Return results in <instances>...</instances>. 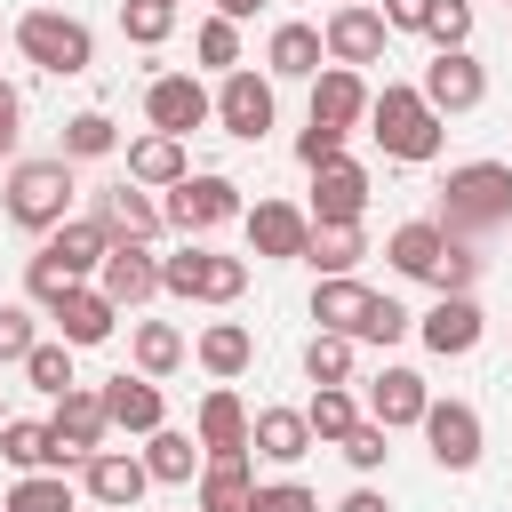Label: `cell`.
Returning <instances> with one entry per match:
<instances>
[{
  "instance_id": "obj_1",
  "label": "cell",
  "mask_w": 512,
  "mask_h": 512,
  "mask_svg": "<svg viewBox=\"0 0 512 512\" xmlns=\"http://www.w3.org/2000/svg\"><path fill=\"white\" fill-rule=\"evenodd\" d=\"M440 232H456V240H488V232H504L512 224V168L504 160H464V168H448V184H440V216H432Z\"/></svg>"
},
{
  "instance_id": "obj_2",
  "label": "cell",
  "mask_w": 512,
  "mask_h": 512,
  "mask_svg": "<svg viewBox=\"0 0 512 512\" xmlns=\"http://www.w3.org/2000/svg\"><path fill=\"white\" fill-rule=\"evenodd\" d=\"M368 136L384 144V160H408V168H424V160H440V136H448V120L408 88V80H384L376 96H368Z\"/></svg>"
},
{
  "instance_id": "obj_3",
  "label": "cell",
  "mask_w": 512,
  "mask_h": 512,
  "mask_svg": "<svg viewBox=\"0 0 512 512\" xmlns=\"http://www.w3.org/2000/svg\"><path fill=\"white\" fill-rule=\"evenodd\" d=\"M72 192H80V184H72V160H64V152L16 160L8 184H0V216H8L16 232H40V240H48V232L72 216Z\"/></svg>"
},
{
  "instance_id": "obj_4",
  "label": "cell",
  "mask_w": 512,
  "mask_h": 512,
  "mask_svg": "<svg viewBox=\"0 0 512 512\" xmlns=\"http://www.w3.org/2000/svg\"><path fill=\"white\" fill-rule=\"evenodd\" d=\"M8 40H16V56L40 64L48 80H80V72L96 64V32H88L80 16H64V8H24V16L8 24Z\"/></svg>"
},
{
  "instance_id": "obj_5",
  "label": "cell",
  "mask_w": 512,
  "mask_h": 512,
  "mask_svg": "<svg viewBox=\"0 0 512 512\" xmlns=\"http://www.w3.org/2000/svg\"><path fill=\"white\" fill-rule=\"evenodd\" d=\"M160 296H192V304H240V296H248V256H216V248L184 240L176 256H160Z\"/></svg>"
},
{
  "instance_id": "obj_6",
  "label": "cell",
  "mask_w": 512,
  "mask_h": 512,
  "mask_svg": "<svg viewBox=\"0 0 512 512\" xmlns=\"http://www.w3.org/2000/svg\"><path fill=\"white\" fill-rule=\"evenodd\" d=\"M240 184L232 176H216V168H200V176H176L168 184V200H160V216H168V232H184V240H200V232H216V224H240Z\"/></svg>"
},
{
  "instance_id": "obj_7",
  "label": "cell",
  "mask_w": 512,
  "mask_h": 512,
  "mask_svg": "<svg viewBox=\"0 0 512 512\" xmlns=\"http://www.w3.org/2000/svg\"><path fill=\"white\" fill-rule=\"evenodd\" d=\"M424 448H432V464L440 472H472L480 464V448H488V432H480V408L472 400H424Z\"/></svg>"
},
{
  "instance_id": "obj_8",
  "label": "cell",
  "mask_w": 512,
  "mask_h": 512,
  "mask_svg": "<svg viewBox=\"0 0 512 512\" xmlns=\"http://www.w3.org/2000/svg\"><path fill=\"white\" fill-rule=\"evenodd\" d=\"M416 96L440 112V120H456V112H472L480 96H488V64L472 56V48H440L432 64H424V80H416Z\"/></svg>"
},
{
  "instance_id": "obj_9",
  "label": "cell",
  "mask_w": 512,
  "mask_h": 512,
  "mask_svg": "<svg viewBox=\"0 0 512 512\" xmlns=\"http://www.w3.org/2000/svg\"><path fill=\"white\" fill-rule=\"evenodd\" d=\"M272 112H280V96H272V72H248V64H232V72H224V88H216V128H224V136H240V144H256V136L272 128Z\"/></svg>"
},
{
  "instance_id": "obj_10",
  "label": "cell",
  "mask_w": 512,
  "mask_h": 512,
  "mask_svg": "<svg viewBox=\"0 0 512 512\" xmlns=\"http://www.w3.org/2000/svg\"><path fill=\"white\" fill-rule=\"evenodd\" d=\"M144 120H152L160 136H192V128L216 120V96H208L192 72H152V88H144Z\"/></svg>"
},
{
  "instance_id": "obj_11",
  "label": "cell",
  "mask_w": 512,
  "mask_h": 512,
  "mask_svg": "<svg viewBox=\"0 0 512 512\" xmlns=\"http://www.w3.org/2000/svg\"><path fill=\"white\" fill-rule=\"evenodd\" d=\"M416 336H424V352H440V360H464V352H480V336H488V312H480V296L472 288H448L424 320H416Z\"/></svg>"
},
{
  "instance_id": "obj_12",
  "label": "cell",
  "mask_w": 512,
  "mask_h": 512,
  "mask_svg": "<svg viewBox=\"0 0 512 512\" xmlns=\"http://www.w3.org/2000/svg\"><path fill=\"white\" fill-rule=\"evenodd\" d=\"M80 488H88V504L136 512V504H144V488H152V472H144V456H136V448H88V456H80Z\"/></svg>"
},
{
  "instance_id": "obj_13",
  "label": "cell",
  "mask_w": 512,
  "mask_h": 512,
  "mask_svg": "<svg viewBox=\"0 0 512 512\" xmlns=\"http://www.w3.org/2000/svg\"><path fill=\"white\" fill-rule=\"evenodd\" d=\"M384 16H376V0H344V8H328V24H320V48H328V64H376L384 56Z\"/></svg>"
},
{
  "instance_id": "obj_14",
  "label": "cell",
  "mask_w": 512,
  "mask_h": 512,
  "mask_svg": "<svg viewBox=\"0 0 512 512\" xmlns=\"http://www.w3.org/2000/svg\"><path fill=\"white\" fill-rule=\"evenodd\" d=\"M96 288H104L120 312L152 304V296H160V256H152V240H112L104 264H96Z\"/></svg>"
},
{
  "instance_id": "obj_15",
  "label": "cell",
  "mask_w": 512,
  "mask_h": 512,
  "mask_svg": "<svg viewBox=\"0 0 512 512\" xmlns=\"http://www.w3.org/2000/svg\"><path fill=\"white\" fill-rule=\"evenodd\" d=\"M240 224H248V248L264 264H296L304 240H312V216L296 200H256V208H240Z\"/></svg>"
},
{
  "instance_id": "obj_16",
  "label": "cell",
  "mask_w": 512,
  "mask_h": 512,
  "mask_svg": "<svg viewBox=\"0 0 512 512\" xmlns=\"http://www.w3.org/2000/svg\"><path fill=\"white\" fill-rule=\"evenodd\" d=\"M48 320H56V336H64L72 352H88V344H104V336L120 328V304H112L96 280H72V288L48 304Z\"/></svg>"
},
{
  "instance_id": "obj_17",
  "label": "cell",
  "mask_w": 512,
  "mask_h": 512,
  "mask_svg": "<svg viewBox=\"0 0 512 512\" xmlns=\"http://www.w3.org/2000/svg\"><path fill=\"white\" fill-rule=\"evenodd\" d=\"M424 400H432V384L416 376V368H376L368 376V400H360V416H376L384 432H408V424H424Z\"/></svg>"
},
{
  "instance_id": "obj_18",
  "label": "cell",
  "mask_w": 512,
  "mask_h": 512,
  "mask_svg": "<svg viewBox=\"0 0 512 512\" xmlns=\"http://www.w3.org/2000/svg\"><path fill=\"white\" fill-rule=\"evenodd\" d=\"M312 224H360L368 216V168L360 160H328V168H312V208H304Z\"/></svg>"
},
{
  "instance_id": "obj_19",
  "label": "cell",
  "mask_w": 512,
  "mask_h": 512,
  "mask_svg": "<svg viewBox=\"0 0 512 512\" xmlns=\"http://www.w3.org/2000/svg\"><path fill=\"white\" fill-rule=\"evenodd\" d=\"M48 424H56V448H64L72 464H80L88 448H104V440H112V416H104V392H96V384L56 392V416H48Z\"/></svg>"
},
{
  "instance_id": "obj_20",
  "label": "cell",
  "mask_w": 512,
  "mask_h": 512,
  "mask_svg": "<svg viewBox=\"0 0 512 512\" xmlns=\"http://www.w3.org/2000/svg\"><path fill=\"white\" fill-rule=\"evenodd\" d=\"M192 440H200V456H248V408H240L232 384H208V392H200Z\"/></svg>"
},
{
  "instance_id": "obj_21",
  "label": "cell",
  "mask_w": 512,
  "mask_h": 512,
  "mask_svg": "<svg viewBox=\"0 0 512 512\" xmlns=\"http://www.w3.org/2000/svg\"><path fill=\"white\" fill-rule=\"evenodd\" d=\"M104 392V416H112V432H160L168 424V400H160V376H112V384H96Z\"/></svg>"
},
{
  "instance_id": "obj_22",
  "label": "cell",
  "mask_w": 512,
  "mask_h": 512,
  "mask_svg": "<svg viewBox=\"0 0 512 512\" xmlns=\"http://www.w3.org/2000/svg\"><path fill=\"white\" fill-rule=\"evenodd\" d=\"M320 440H312V424H304V408H256L248 416V456H264V464H304Z\"/></svg>"
},
{
  "instance_id": "obj_23",
  "label": "cell",
  "mask_w": 512,
  "mask_h": 512,
  "mask_svg": "<svg viewBox=\"0 0 512 512\" xmlns=\"http://www.w3.org/2000/svg\"><path fill=\"white\" fill-rule=\"evenodd\" d=\"M368 80L352 72V64H320L312 72V120H328V128H360L368 120Z\"/></svg>"
},
{
  "instance_id": "obj_24",
  "label": "cell",
  "mask_w": 512,
  "mask_h": 512,
  "mask_svg": "<svg viewBox=\"0 0 512 512\" xmlns=\"http://www.w3.org/2000/svg\"><path fill=\"white\" fill-rule=\"evenodd\" d=\"M0 464L8 472H64L72 456L56 448V424L48 416H8L0 424Z\"/></svg>"
},
{
  "instance_id": "obj_25",
  "label": "cell",
  "mask_w": 512,
  "mask_h": 512,
  "mask_svg": "<svg viewBox=\"0 0 512 512\" xmlns=\"http://www.w3.org/2000/svg\"><path fill=\"white\" fill-rule=\"evenodd\" d=\"M256 504V464L248 456H208L192 480V512H248Z\"/></svg>"
},
{
  "instance_id": "obj_26",
  "label": "cell",
  "mask_w": 512,
  "mask_h": 512,
  "mask_svg": "<svg viewBox=\"0 0 512 512\" xmlns=\"http://www.w3.org/2000/svg\"><path fill=\"white\" fill-rule=\"evenodd\" d=\"M96 216H104L112 240H160V232H168V216H160V200H152L144 184H112V192H96Z\"/></svg>"
},
{
  "instance_id": "obj_27",
  "label": "cell",
  "mask_w": 512,
  "mask_h": 512,
  "mask_svg": "<svg viewBox=\"0 0 512 512\" xmlns=\"http://www.w3.org/2000/svg\"><path fill=\"white\" fill-rule=\"evenodd\" d=\"M368 304H376V288H368L360 272H320V288H312V320L336 328V336H360Z\"/></svg>"
},
{
  "instance_id": "obj_28",
  "label": "cell",
  "mask_w": 512,
  "mask_h": 512,
  "mask_svg": "<svg viewBox=\"0 0 512 512\" xmlns=\"http://www.w3.org/2000/svg\"><path fill=\"white\" fill-rule=\"evenodd\" d=\"M72 280H96V264H104V248H112V232H104V216H64L48 240H40Z\"/></svg>"
},
{
  "instance_id": "obj_29",
  "label": "cell",
  "mask_w": 512,
  "mask_h": 512,
  "mask_svg": "<svg viewBox=\"0 0 512 512\" xmlns=\"http://www.w3.org/2000/svg\"><path fill=\"white\" fill-rule=\"evenodd\" d=\"M136 456H144V472H152L160 488H192V480H200V464H208V456H200V440H192V432H176V424L144 432V448H136Z\"/></svg>"
},
{
  "instance_id": "obj_30",
  "label": "cell",
  "mask_w": 512,
  "mask_h": 512,
  "mask_svg": "<svg viewBox=\"0 0 512 512\" xmlns=\"http://www.w3.org/2000/svg\"><path fill=\"white\" fill-rule=\"evenodd\" d=\"M320 64H328L320 24H272V40H264V72L272 80H312Z\"/></svg>"
},
{
  "instance_id": "obj_31",
  "label": "cell",
  "mask_w": 512,
  "mask_h": 512,
  "mask_svg": "<svg viewBox=\"0 0 512 512\" xmlns=\"http://www.w3.org/2000/svg\"><path fill=\"white\" fill-rule=\"evenodd\" d=\"M176 176H192V160H184V136H160V128H144V136L128 144V184H144V192H168Z\"/></svg>"
},
{
  "instance_id": "obj_32",
  "label": "cell",
  "mask_w": 512,
  "mask_h": 512,
  "mask_svg": "<svg viewBox=\"0 0 512 512\" xmlns=\"http://www.w3.org/2000/svg\"><path fill=\"white\" fill-rule=\"evenodd\" d=\"M192 360H200V368H208L216 384H232V376H240V368L256 360V336H248L240 320H208V328L192 336Z\"/></svg>"
},
{
  "instance_id": "obj_33",
  "label": "cell",
  "mask_w": 512,
  "mask_h": 512,
  "mask_svg": "<svg viewBox=\"0 0 512 512\" xmlns=\"http://www.w3.org/2000/svg\"><path fill=\"white\" fill-rule=\"evenodd\" d=\"M184 352H192V344H184L176 320H136V328H128V360H136V376H176Z\"/></svg>"
},
{
  "instance_id": "obj_34",
  "label": "cell",
  "mask_w": 512,
  "mask_h": 512,
  "mask_svg": "<svg viewBox=\"0 0 512 512\" xmlns=\"http://www.w3.org/2000/svg\"><path fill=\"white\" fill-rule=\"evenodd\" d=\"M384 256H392V272H408V280H432V264L448 256V232H440L432 216H416V224H400V232L384 240Z\"/></svg>"
},
{
  "instance_id": "obj_35",
  "label": "cell",
  "mask_w": 512,
  "mask_h": 512,
  "mask_svg": "<svg viewBox=\"0 0 512 512\" xmlns=\"http://www.w3.org/2000/svg\"><path fill=\"white\" fill-rule=\"evenodd\" d=\"M360 256H368L360 224H312V240H304V264H320V272H360Z\"/></svg>"
},
{
  "instance_id": "obj_36",
  "label": "cell",
  "mask_w": 512,
  "mask_h": 512,
  "mask_svg": "<svg viewBox=\"0 0 512 512\" xmlns=\"http://www.w3.org/2000/svg\"><path fill=\"white\" fill-rule=\"evenodd\" d=\"M304 424H312V440H344L352 424H360V400H352V384H320L312 400H304Z\"/></svg>"
},
{
  "instance_id": "obj_37",
  "label": "cell",
  "mask_w": 512,
  "mask_h": 512,
  "mask_svg": "<svg viewBox=\"0 0 512 512\" xmlns=\"http://www.w3.org/2000/svg\"><path fill=\"white\" fill-rule=\"evenodd\" d=\"M0 512H80L64 472H16V488L0 496Z\"/></svg>"
},
{
  "instance_id": "obj_38",
  "label": "cell",
  "mask_w": 512,
  "mask_h": 512,
  "mask_svg": "<svg viewBox=\"0 0 512 512\" xmlns=\"http://www.w3.org/2000/svg\"><path fill=\"white\" fill-rule=\"evenodd\" d=\"M56 152H64V160H104V152H120V128H112V112H72Z\"/></svg>"
},
{
  "instance_id": "obj_39",
  "label": "cell",
  "mask_w": 512,
  "mask_h": 512,
  "mask_svg": "<svg viewBox=\"0 0 512 512\" xmlns=\"http://www.w3.org/2000/svg\"><path fill=\"white\" fill-rule=\"evenodd\" d=\"M16 368H24V384H32V392H48V400L80 384V376H72V344H64V336H56V344H32Z\"/></svg>"
},
{
  "instance_id": "obj_40",
  "label": "cell",
  "mask_w": 512,
  "mask_h": 512,
  "mask_svg": "<svg viewBox=\"0 0 512 512\" xmlns=\"http://www.w3.org/2000/svg\"><path fill=\"white\" fill-rule=\"evenodd\" d=\"M304 376H312V384H352V336L312 328V344H304Z\"/></svg>"
},
{
  "instance_id": "obj_41",
  "label": "cell",
  "mask_w": 512,
  "mask_h": 512,
  "mask_svg": "<svg viewBox=\"0 0 512 512\" xmlns=\"http://www.w3.org/2000/svg\"><path fill=\"white\" fill-rule=\"evenodd\" d=\"M168 32H176V0H120V40L160 48Z\"/></svg>"
},
{
  "instance_id": "obj_42",
  "label": "cell",
  "mask_w": 512,
  "mask_h": 512,
  "mask_svg": "<svg viewBox=\"0 0 512 512\" xmlns=\"http://www.w3.org/2000/svg\"><path fill=\"white\" fill-rule=\"evenodd\" d=\"M400 336H416V312H408V304H400V296H376V304H368V320H360V336H352V344H384V352H392V344H400Z\"/></svg>"
},
{
  "instance_id": "obj_43",
  "label": "cell",
  "mask_w": 512,
  "mask_h": 512,
  "mask_svg": "<svg viewBox=\"0 0 512 512\" xmlns=\"http://www.w3.org/2000/svg\"><path fill=\"white\" fill-rule=\"evenodd\" d=\"M336 448H344V464H352V472H384V456H392V432H384L376 416H360V424H352Z\"/></svg>"
},
{
  "instance_id": "obj_44",
  "label": "cell",
  "mask_w": 512,
  "mask_h": 512,
  "mask_svg": "<svg viewBox=\"0 0 512 512\" xmlns=\"http://www.w3.org/2000/svg\"><path fill=\"white\" fill-rule=\"evenodd\" d=\"M192 48H200L208 72H232V64H240V24H232V16H208V24L192 32Z\"/></svg>"
},
{
  "instance_id": "obj_45",
  "label": "cell",
  "mask_w": 512,
  "mask_h": 512,
  "mask_svg": "<svg viewBox=\"0 0 512 512\" xmlns=\"http://www.w3.org/2000/svg\"><path fill=\"white\" fill-rule=\"evenodd\" d=\"M424 40H432V48H472V0H432Z\"/></svg>"
},
{
  "instance_id": "obj_46",
  "label": "cell",
  "mask_w": 512,
  "mask_h": 512,
  "mask_svg": "<svg viewBox=\"0 0 512 512\" xmlns=\"http://www.w3.org/2000/svg\"><path fill=\"white\" fill-rule=\"evenodd\" d=\"M344 136H352V128L304 120V136H296V160H304V168H328V160H344Z\"/></svg>"
},
{
  "instance_id": "obj_47",
  "label": "cell",
  "mask_w": 512,
  "mask_h": 512,
  "mask_svg": "<svg viewBox=\"0 0 512 512\" xmlns=\"http://www.w3.org/2000/svg\"><path fill=\"white\" fill-rule=\"evenodd\" d=\"M472 280H480V256H472V240H456V232H448V256L432 264V288L448 296V288H472Z\"/></svg>"
},
{
  "instance_id": "obj_48",
  "label": "cell",
  "mask_w": 512,
  "mask_h": 512,
  "mask_svg": "<svg viewBox=\"0 0 512 512\" xmlns=\"http://www.w3.org/2000/svg\"><path fill=\"white\" fill-rule=\"evenodd\" d=\"M64 288H72V272H64V264H56V256H48V248H40V256H32V264H24V296H32V304H40V312H48V304H56V296H64Z\"/></svg>"
},
{
  "instance_id": "obj_49",
  "label": "cell",
  "mask_w": 512,
  "mask_h": 512,
  "mask_svg": "<svg viewBox=\"0 0 512 512\" xmlns=\"http://www.w3.org/2000/svg\"><path fill=\"white\" fill-rule=\"evenodd\" d=\"M248 512H320V496L304 480H256V504Z\"/></svg>"
},
{
  "instance_id": "obj_50",
  "label": "cell",
  "mask_w": 512,
  "mask_h": 512,
  "mask_svg": "<svg viewBox=\"0 0 512 512\" xmlns=\"http://www.w3.org/2000/svg\"><path fill=\"white\" fill-rule=\"evenodd\" d=\"M40 344V328H32V304H0V360H24Z\"/></svg>"
},
{
  "instance_id": "obj_51",
  "label": "cell",
  "mask_w": 512,
  "mask_h": 512,
  "mask_svg": "<svg viewBox=\"0 0 512 512\" xmlns=\"http://www.w3.org/2000/svg\"><path fill=\"white\" fill-rule=\"evenodd\" d=\"M376 16H384V32H424V16H432V0H384Z\"/></svg>"
},
{
  "instance_id": "obj_52",
  "label": "cell",
  "mask_w": 512,
  "mask_h": 512,
  "mask_svg": "<svg viewBox=\"0 0 512 512\" xmlns=\"http://www.w3.org/2000/svg\"><path fill=\"white\" fill-rule=\"evenodd\" d=\"M16 136H24V96L16 80H0V152H16Z\"/></svg>"
},
{
  "instance_id": "obj_53",
  "label": "cell",
  "mask_w": 512,
  "mask_h": 512,
  "mask_svg": "<svg viewBox=\"0 0 512 512\" xmlns=\"http://www.w3.org/2000/svg\"><path fill=\"white\" fill-rule=\"evenodd\" d=\"M336 512H392V504H384V488H352Z\"/></svg>"
},
{
  "instance_id": "obj_54",
  "label": "cell",
  "mask_w": 512,
  "mask_h": 512,
  "mask_svg": "<svg viewBox=\"0 0 512 512\" xmlns=\"http://www.w3.org/2000/svg\"><path fill=\"white\" fill-rule=\"evenodd\" d=\"M256 8H264V0H216V16H232V24H248Z\"/></svg>"
},
{
  "instance_id": "obj_55",
  "label": "cell",
  "mask_w": 512,
  "mask_h": 512,
  "mask_svg": "<svg viewBox=\"0 0 512 512\" xmlns=\"http://www.w3.org/2000/svg\"><path fill=\"white\" fill-rule=\"evenodd\" d=\"M88 512H112V504H88Z\"/></svg>"
},
{
  "instance_id": "obj_56",
  "label": "cell",
  "mask_w": 512,
  "mask_h": 512,
  "mask_svg": "<svg viewBox=\"0 0 512 512\" xmlns=\"http://www.w3.org/2000/svg\"><path fill=\"white\" fill-rule=\"evenodd\" d=\"M0 424H8V408H0Z\"/></svg>"
},
{
  "instance_id": "obj_57",
  "label": "cell",
  "mask_w": 512,
  "mask_h": 512,
  "mask_svg": "<svg viewBox=\"0 0 512 512\" xmlns=\"http://www.w3.org/2000/svg\"><path fill=\"white\" fill-rule=\"evenodd\" d=\"M0 40H8V24H0Z\"/></svg>"
},
{
  "instance_id": "obj_58",
  "label": "cell",
  "mask_w": 512,
  "mask_h": 512,
  "mask_svg": "<svg viewBox=\"0 0 512 512\" xmlns=\"http://www.w3.org/2000/svg\"><path fill=\"white\" fill-rule=\"evenodd\" d=\"M176 8H184V0H176Z\"/></svg>"
},
{
  "instance_id": "obj_59",
  "label": "cell",
  "mask_w": 512,
  "mask_h": 512,
  "mask_svg": "<svg viewBox=\"0 0 512 512\" xmlns=\"http://www.w3.org/2000/svg\"><path fill=\"white\" fill-rule=\"evenodd\" d=\"M336 8H344V0H336Z\"/></svg>"
},
{
  "instance_id": "obj_60",
  "label": "cell",
  "mask_w": 512,
  "mask_h": 512,
  "mask_svg": "<svg viewBox=\"0 0 512 512\" xmlns=\"http://www.w3.org/2000/svg\"><path fill=\"white\" fill-rule=\"evenodd\" d=\"M504 8H512V0H504Z\"/></svg>"
}]
</instances>
